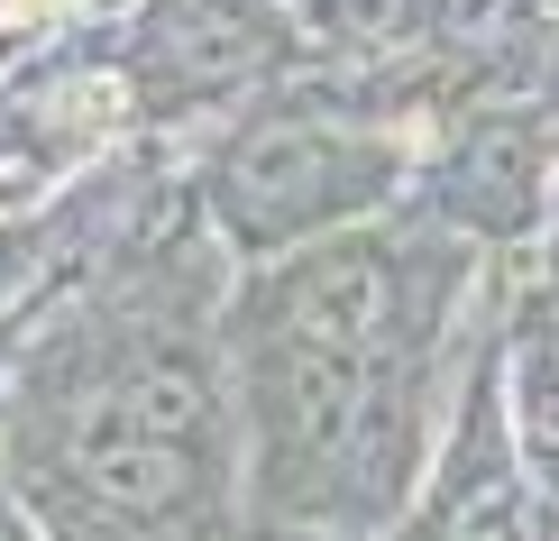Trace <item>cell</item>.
<instances>
[{
  "label": "cell",
  "mask_w": 559,
  "mask_h": 541,
  "mask_svg": "<svg viewBox=\"0 0 559 541\" xmlns=\"http://www.w3.org/2000/svg\"><path fill=\"white\" fill-rule=\"evenodd\" d=\"M394 184V148H358L331 129H258L221 166V221L239 239H294L302 221H340Z\"/></svg>",
  "instance_id": "obj_3"
},
{
  "label": "cell",
  "mask_w": 559,
  "mask_h": 541,
  "mask_svg": "<svg viewBox=\"0 0 559 541\" xmlns=\"http://www.w3.org/2000/svg\"><path fill=\"white\" fill-rule=\"evenodd\" d=\"M37 459L74 505L129 532H193L221 486V413L193 349H120L74 386H46Z\"/></svg>",
  "instance_id": "obj_2"
},
{
  "label": "cell",
  "mask_w": 559,
  "mask_h": 541,
  "mask_svg": "<svg viewBox=\"0 0 559 541\" xmlns=\"http://www.w3.org/2000/svg\"><path fill=\"white\" fill-rule=\"evenodd\" d=\"M440 248H331L248 313V395L275 514H385L413 450L431 321L450 303Z\"/></svg>",
  "instance_id": "obj_1"
}]
</instances>
